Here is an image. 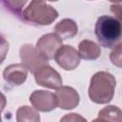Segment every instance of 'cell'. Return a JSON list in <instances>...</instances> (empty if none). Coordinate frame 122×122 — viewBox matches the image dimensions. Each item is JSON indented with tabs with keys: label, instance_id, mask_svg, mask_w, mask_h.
<instances>
[{
	"label": "cell",
	"instance_id": "obj_8",
	"mask_svg": "<svg viewBox=\"0 0 122 122\" xmlns=\"http://www.w3.org/2000/svg\"><path fill=\"white\" fill-rule=\"evenodd\" d=\"M30 102L38 112H49L57 108L56 96L49 91L38 90L32 92L30 95Z\"/></svg>",
	"mask_w": 122,
	"mask_h": 122
},
{
	"label": "cell",
	"instance_id": "obj_19",
	"mask_svg": "<svg viewBox=\"0 0 122 122\" xmlns=\"http://www.w3.org/2000/svg\"><path fill=\"white\" fill-rule=\"evenodd\" d=\"M92 122H107V121H105V120H103V119H101V118H99V117H97V118H95V119H93Z\"/></svg>",
	"mask_w": 122,
	"mask_h": 122
},
{
	"label": "cell",
	"instance_id": "obj_7",
	"mask_svg": "<svg viewBox=\"0 0 122 122\" xmlns=\"http://www.w3.org/2000/svg\"><path fill=\"white\" fill-rule=\"evenodd\" d=\"M79 52L70 45H63L56 52L54 60L57 65L65 71H73L80 64Z\"/></svg>",
	"mask_w": 122,
	"mask_h": 122
},
{
	"label": "cell",
	"instance_id": "obj_13",
	"mask_svg": "<svg viewBox=\"0 0 122 122\" xmlns=\"http://www.w3.org/2000/svg\"><path fill=\"white\" fill-rule=\"evenodd\" d=\"M17 122H40V115L36 109L30 106H21L16 111Z\"/></svg>",
	"mask_w": 122,
	"mask_h": 122
},
{
	"label": "cell",
	"instance_id": "obj_18",
	"mask_svg": "<svg viewBox=\"0 0 122 122\" xmlns=\"http://www.w3.org/2000/svg\"><path fill=\"white\" fill-rule=\"evenodd\" d=\"M111 12L115 16L114 18L122 25V4L113 3L111 5Z\"/></svg>",
	"mask_w": 122,
	"mask_h": 122
},
{
	"label": "cell",
	"instance_id": "obj_14",
	"mask_svg": "<svg viewBox=\"0 0 122 122\" xmlns=\"http://www.w3.org/2000/svg\"><path fill=\"white\" fill-rule=\"evenodd\" d=\"M98 117L107 122H122V110L114 105H108L98 112Z\"/></svg>",
	"mask_w": 122,
	"mask_h": 122
},
{
	"label": "cell",
	"instance_id": "obj_17",
	"mask_svg": "<svg viewBox=\"0 0 122 122\" xmlns=\"http://www.w3.org/2000/svg\"><path fill=\"white\" fill-rule=\"evenodd\" d=\"M59 122H88L86 118H84L82 115L76 112H71L68 114H65Z\"/></svg>",
	"mask_w": 122,
	"mask_h": 122
},
{
	"label": "cell",
	"instance_id": "obj_1",
	"mask_svg": "<svg viewBox=\"0 0 122 122\" xmlns=\"http://www.w3.org/2000/svg\"><path fill=\"white\" fill-rule=\"evenodd\" d=\"M115 87L116 80L112 73L104 71H97L91 78L88 94L96 104H108L114 96Z\"/></svg>",
	"mask_w": 122,
	"mask_h": 122
},
{
	"label": "cell",
	"instance_id": "obj_5",
	"mask_svg": "<svg viewBox=\"0 0 122 122\" xmlns=\"http://www.w3.org/2000/svg\"><path fill=\"white\" fill-rule=\"evenodd\" d=\"M63 46L62 39L54 32L42 35L36 42V50L48 61L53 59L57 51Z\"/></svg>",
	"mask_w": 122,
	"mask_h": 122
},
{
	"label": "cell",
	"instance_id": "obj_16",
	"mask_svg": "<svg viewBox=\"0 0 122 122\" xmlns=\"http://www.w3.org/2000/svg\"><path fill=\"white\" fill-rule=\"evenodd\" d=\"M110 60L115 67L122 68V42L112 49L110 53Z\"/></svg>",
	"mask_w": 122,
	"mask_h": 122
},
{
	"label": "cell",
	"instance_id": "obj_12",
	"mask_svg": "<svg viewBox=\"0 0 122 122\" xmlns=\"http://www.w3.org/2000/svg\"><path fill=\"white\" fill-rule=\"evenodd\" d=\"M78 52L80 57L84 60H95L100 56L101 49L95 42L85 39L79 43Z\"/></svg>",
	"mask_w": 122,
	"mask_h": 122
},
{
	"label": "cell",
	"instance_id": "obj_15",
	"mask_svg": "<svg viewBox=\"0 0 122 122\" xmlns=\"http://www.w3.org/2000/svg\"><path fill=\"white\" fill-rule=\"evenodd\" d=\"M28 2L26 0H4L2 1V5L12 14H14L17 18L21 19L22 12H23V7Z\"/></svg>",
	"mask_w": 122,
	"mask_h": 122
},
{
	"label": "cell",
	"instance_id": "obj_10",
	"mask_svg": "<svg viewBox=\"0 0 122 122\" xmlns=\"http://www.w3.org/2000/svg\"><path fill=\"white\" fill-rule=\"evenodd\" d=\"M28 77V70L22 64H11L3 71V78L10 87H17L25 83Z\"/></svg>",
	"mask_w": 122,
	"mask_h": 122
},
{
	"label": "cell",
	"instance_id": "obj_9",
	"mask_svg": "<svg viewBox=\"0 0 122 122\" xmlns=\"http://www.w3.org/2000/svg\"><path fill=\"white\" fill-rule=\"evenodd\" d=\"M57 107L62 110H72L76 108L80 101V96L76 90L70 86H62L55 92Z\"/></svg>",
	"mask_w": 122,
	"mask_h": 122
},
{
	"label": "cell",
	"instance_id": "obj_3",
	"mask_svg": "<svg viewBox=\"0 0 122 122\" xmlns=\"http://www.w3.org/2000/svg\"><path fill=\"white\" fill-rule=\"evenodd\" d=\"M58 11L45 1H30L23 10L21 20L36 26H49L58 17Z\"/></svg>",
	"mask_w": 122,
	"mask_h": 122
},
{
	"label": "cell",
	"instance_id": "obj_2",
	"mask_svg": "<svg viewBox=\"0 0 122 122\" xmlns=\"http://www.w3.org/2000/svg\"><path fill=\"white\" fill-rule=\"evenodd\" d=\"M94 33L102 47L113 49L122 40V25L112 16L102 15L96 20Z\"/></svg>",
	"mask_w": 122,
	"mask_h": 122
},
{
	"label": "cell",
	"instance_id": "obj_6",
	"mask_svg": "<svg viewBox=\"0 0 122 122\" xmlns=\"http://www.w3.org/2000/svg\"><path fill=\"white\" fill-rule=\"evenodd\" d=\"M34 80L37 85L44 88L57 90L62 87V77L59 72L51 66L46 65L36 71L34 73Z\"/></svg>",
	"mask_w": 122,
	"mask_h": 122
},
{
	"label": "cell",
	"instance_id": "obj_4",
	"mask_svg": "<svg viewBox=\"0 0 122 122\" xmlns=\"http://www.w3.org/2000/svg\"><path fill=\"white\" fill-rule=\"evenodd\" d=\"M20 59L22 64L26 67V69L34 73L43 66L48 65V60L45 59L33 47L31 44H24L21 46L20 51Z\"/></svg>",
	"mask_w": 122,
	"mask_h": 122
},
{
	"label": "cell",
	"instance_id": "obj_11",
	"mask_svg": "<svg viewBox=\"0 0 122 122\" xmlns=\"http://www.w3.org/2000/svg\"><path fill=\"white\" fill-rule=\"evenodd\" d=\"M78 32L77 24L71 18H65L59 21L54 27V33L62 40L73 38Z\"/></svg>",
	"mask_w": 122,
	"mask_h": 122
}]
</instances>
